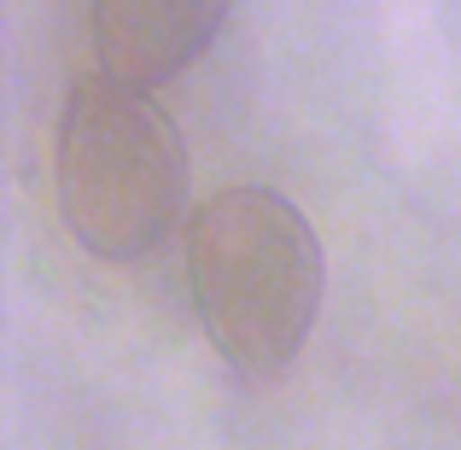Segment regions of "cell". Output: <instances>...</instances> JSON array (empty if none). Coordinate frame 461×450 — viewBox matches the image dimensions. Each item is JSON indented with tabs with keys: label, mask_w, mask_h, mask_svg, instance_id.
I'll use <instances>...</instances> for the list:
<instances>
[{
	"label": "cell",
	"mask_w": 461,
	"mask_h": 450,
	"mask_svg": "<svg viewBox=\"0 0 461 450\" xmlns=\"http://www.w3.org/2000/svg\"><path fill=\"white\" fill-rule=\"evenodd\" d=\"M53 188L70 240L105 263H129L176 234L193 158L152 94L112 77H77L59 106Z\"/></svg>",
	"instance_id": "cell-2"
},
{
	"label": "cell",
	"mask_w": 461,
	"mask_h": 450,
	"mask_svg": "<svg viewBox=\"0 0 461 450\" xmlns=\"http://www.w3.org/2000/svg\"><path fill=\"white\" fill-rule=\"evenodd\" d=\"M321 240L275 188H222L187 216V293L234 374L275 381L310 345L321 310Z\"/></svg>",
	"instance_id": "cell-1"
},
{
	"label": "cell",
	"mask_w": 461,
	"mask_h": 450,
	"mask_svg": "<svg viewBox=\"0 0 461 450\" xmlns=\"http://www.w3.org/2000/svg\"><path fill=\"white\" fill-rule=\"evenodd\" d=\"M228 23L222 0H94L88 6V47L94 77L152 94L199 65L216 30Z\"/></svg>",
	"instance_id": "cell-3"
}]
</instances>
